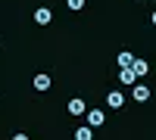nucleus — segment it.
Masks as SVG:
<instances>
[{
  "instance_id": "nucleus-1",
  "label": "nucleus",
  "mask_w": 156,
  "mask_h": 140,
  "mask_svg": "<svg viewBox=\"0 0 156 140\" xmlns=\"http://www.w3.org/2000/svg\"><path fill=\"white\" fill-rule=\"evenodd\" d=\"M131 97H134V103H147V100H150V87L147 84H131Z\"/></svg>"
},
{
  "instance_id": "nucleus-2",
  "label": "nucleus",
  "mask_w": 156,
  "mask_h": 140,
  "mask_svg": "<svg viewBox=\"0 0 156 140\" xmlns=\"http://www.w3.org/2000/svg\"><path fill=\"white\" fill-rule=\"evenodd\" d=\"M69 112L72 115H87V103L81 97H75V100H69Z\"/></svg>"
},
{
  "instance_id": "nucleus-3",
  "label": "nucleus",
  "mask_w": 156,
  "mask_h": 140,
  "mask_svg": "<svg viewBox=\"0 0 156 140\" xmlns=\"http://www.w3.org/2000/svg\"><path fill=\"white\" fill-rule=\"evenodd\" d=\"M119 81H122V84H137L140 78L134 75V69H131V66H122V72H119Z\"/></svg>"
},
{
  "instance_id": "nucleus-4",
  "label": "nucleus",
  "mask_w": 156,
  "mask_h": 140,
  "mask_svg": "<svg viewBox=\"0 0 156 140\" xmlns=\"http://www.w3.org/2000/svg\"><path fill=\"white\" fill-rule=\"evenodd\" d=\"M131 69H134L137 78H147V75H150V62H147V59H134V62H131Z\"/></svg>"
},
{
  "instance_id": "nucleus-5",
  "label": "nucleus",
  "mask_w": 156,
  "mask_h": 140,
  "mask_svg": "<svg viewBox=\"0 0 156 140\" xmlns=\"http://www.w3.org/2000/svg\"><path fill=\"white\" fill-rule=\"evenodd\" d=\"M103 121H106V115H103L100 109H87V125H94V128H100Z\"/></svg>"
},
{
  "instance_id": "nucleus-6",
  "label": "nucleus",
  "mask_w": 156,
  "mask_h": 140,
  "mask_svg": "<svg viewBox=\"0 0 156 140\" xmlns=\"http://www.w3.org/2000/svg\"><path fill=\"white\" fill-rule=\"evenodd\" d=\"M106 103H109L112 109H122V103H125V97H122V90H109V94H106Z\"/></svg>"
},
{
  "instance_id": "nucleus-7",
  "label": "nucleus",
  "mask_w": 156,
  "mask_h": 140,
  "mask_svg": "<svg viewBox=\"0 0 156 140\" xmlns=\"http://www.w3.org/2000/svg\"><path fill=\"white\" fill-rule=\"evenodd\" d=\"M50 19H53V16H50V9H44V6L34 9V22H37V25H50Z\"/></svg>"
},
{
  "instance_id": "nucleus-8",
  "label": "nucleus",
  "mask_w": 156,
  "mask_h": 140,
  "mask_svg": "<svg viewBox=\"0 0 156 140\" xmlns=\"http://www.w3.org/2000/svg\"><path fill=\"white\" fill-rule=\"evenodd\" d=\"M75 137H78V140H90V137H94V125H84V128H78Z\"/></svg>"
},
{
  "instance_id": "nucleus-9",
  "label": "nucleus",
  "mask_w": 156,
  "mask_h": 140,
  "mask_svg": "<svg viewBox=\"0 0 156 140\" xmlns=\"http://www.w3.org/2000/svg\"><path fill=\"white\" fill-rule=\"evenodd\" d=\"M34 87L37 90H50V78L47 75H34Z\"/></svg>"
},
{
  "instance_id": "nucleus-10",
  "label": "nucleus",
  "mask_w": 156,
  "mask_h": 140,
  "mask_svg": "<svg viewBox=\"0 0 156 140\" xmlns=\"http://www.w3.org/2000/svg\"><path fill=\"white\" fill-rule=\"evenodd\" d=\"M115 62H119V69H122V66H131V62H134V56L125 50V53H119V59H115Z\"/></svg>"
},
{
  "instance_id": "nucleus-11",
  "label": "nucleus",
  "mask_w": 156,
  "mask_h": 140,
  "mask_svg": "<svg viewBox=\"0 0 156 140\" xmlns=\"http://www.w3.org/2000/svg\"><path fill=\"white\" fill-rule=\"evenodd\" d=\"M84 6V0H69V9H81Z\"/></svg>"
},
{
  "instance_id": "nucleus-12",
  "label": "nucleus",
  "mask_w": 156,
  "mask_h": 140,
  "mask_svg": "<svg viewBox=\"0 0 156 140\" xmlns=\"http://www.w3.org/2000/svg\"><path fill=\"white\" fill-rule=\"evenodd\" d=\"M150 19H153V25H156V9H153V16H150Z\"/></svg>"
}]
</instances>
